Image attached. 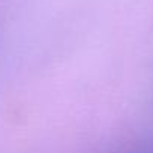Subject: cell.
I'll return each instance as SVG.
<instances>
[]
</instances>
